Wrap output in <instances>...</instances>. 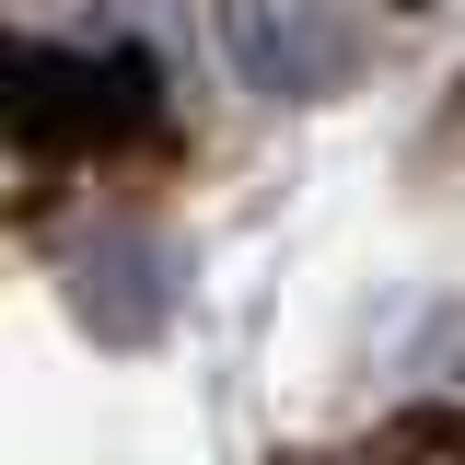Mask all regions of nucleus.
<instances>
[{"mask_svg": "<svg viewBox=\"0 0 465 465\" xmlns=\"http://www.w3.org/2000/svg\"><path fill=\"white\" fill-rule=\"evenodd\" d=\"M210 24H222V58L256 94H280V105L338 94L349 58H361V35L338 24V0H210Z\"/></svg>", "mask_w": 465, "mask_h": 465, "instance_id": "obj_1", "label": "nucleus"}]
</instances>
